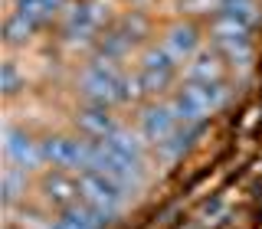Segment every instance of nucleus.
Masks as SVG:
<instances>
[{
	"instance_id": "1",
	"label": "nucleus",
	"mask_w": 262,
	"mask_h": 229,
	"mask_svg": "<svg viewBox=\"0 0 262 229\" xmlns=\"http://www.w3.org/2000/svg\"><path fill=\"white\" fill-rule=\"evenodd\" d=\"M79 92L85 95L89 105H105L108 108V105H128L131 98L141 92V82H138V76L131 79L128 72H121L118 62L98 56V59H92L82 69Z\"/></svg>"
},
{
	"instance_id": "2",
	"label": "nucleus",
	"mask_w": 262,
	"mask_h": 229,
	"mask_svg": "<svg viewBox=\"0 0 262 229\" xmlns=\"http://www.w3.org/2000/svg\"><path fill=\"white\" fill-rule=\"evenodd\" d=\"M180 125H203L210 114H216L226 105V85L223 82H187L170 98Z\"/></svg>"
},
{
	"instance_id": "3",
	"label": "nucleus",
	"mask_w": 262,
	"mask_h": 229,
	"mask_svg": "<svg viewBox=\"0 0 262 229\" xmlns=\"http://www.w3.org/2000/svg\"><path fill=\"white\" fill-rule=\"evenodd\" d=\"M76 180H79L82 203L92 207L98 216H105V219H115L121 210L128 207V200H131V190H125L118 180L98 174V170H79Z\"/></svg>"
},
{
	"instance_id": "4",
	"label": "nucleus",
	"mask_w": 262,
	"mask_h": 229,
	"mask_svg": "<svg viewBox=\"0 0 262 229\" xmlns=\"http://www.w3.org/2000/svg\"><path fill=\"white\" fill-rule=\"evenodd\" d=\"M89 170H98V174L118 180L125 190H141L144 187V164H135L128 157H118V154H112L105 144L92 141V161H89Z\"/></svg>"
},
{
	"instance_id": "5",
	"label": "nucleus",
	"mask_w": 262,
	"mask_h": 229,
	"mask_svg": "<svg viewBox=\"0 0 262 229\" xmlns=\"http://www.w3.org/2000/svg\"><path fill=\"white\" fill-rule=\"evenodd\" d=\"M43 144V161L56 170H89L92 161V141H79V138H46Z\"/></svg>"
},
{
	"instance_id": "6",
	"label": "nucleus",
	"mask_w": 262,
	"mask_h": 229,
	"mask_svg": "<svg viewBox=\"0 0 262 229\" xmlns=\"http://www.w3.org/2000/svg\"><path fill=\"white\" fill-rule=\"evenodd\" d=\"M4 157H7V164H13V167L27 170V174L46 164V161H43V144L33 141L27 131L10 128V125L4 128Z\"/></svg>"
},
{
	"instance_id": "7",
	"label": "nucleus",
	"mask_w": 262,
	"mask_h": 229,
	"mask_svg": "<svg viewBox=\"0 0 262 229\" xmlns=\"http://www.w3.org/2000/svg\"><path fill=\"white\" fill-rule=\"evenodd\" d=\"M177 128H180V121H177V111H174V105H170V102L144 105L141 114H138V131H141L144 141L154 144V147H158L164 138H170Z\"/></svg>"
},
{
	"instance_id": "8",
	"label": "nucleus",
	"mask_w": 262,
	"mask_h": 229,
	"mask_svg": "<svg viewBox=\"0 0 262 229\" xmlns=\"http://www.w3.org/2000/svg\"><path fill=\"white\" fill-rule=\"evenodd\" d=\"M161 46L167 49L177 62H190L193 56L200 53V33H196V27H190V23H174V27L164 33Z\"/></svg>"
},
{
	"instance_id": "9",
	"label": "nucleus",
	"mask_w": 262,
	"mask_h": 229,
	"mask_svg": "<svg viewBox=\"0 0 262 229\" xmlns=\"http://www.w3.org/2000/svg\"><path fill=\"white\" fill-rule=\"evenodd\" d=\"M98 144H105L112 154H118V157H128V161H135V164H144V147H147V141H144L141 131H131L125 125H118L108 138H105V141H98Z\"/></svg>"
},
{
	"instance_id": "10",
	"label": "nucleus",
	"mask_w": 262,
	"mask_h": 229,
	"mask_svg": "<svg viewBox=\"0 0 262 229\" xmlns=\"http://www.w3.org/2000/svg\"><path fill=\"white\" fill-rule=\"evenodd\" d=\"M76 125L85 138H92V141H105V138L112 134L115 128H118V121L108 114V108L105 105H89L85 111L76 114Z\"/></svg>"
},
{
	"instance_id": "11",
	"label": "nucleus",
	"mask_w": 262,
	"mask_h": 229,
	"mask_svg": "<svg viewBox=\"0 0 262 229\" xmlns=\"http://www.w3.org/2000/svg\"><path fill=\"white\" fill-rule=\"evenodd\" d=\"M43 193L49 203H56V207H76L79 200V180L66 177V170H53L46 180H43Z\"/></svg>"
},
{
	"instance_id": "12",
	"label": "nucleus",
	"mask_w": 262,
	"mask_h": 229,
	"mask_svg": "<svg viewBox=\"0 0 262 229\" xmlns=\"http://www.w3.org/2000/svg\"><path fill=\"white\" fill-rule=\"evenodd\" d=\"M98 27V10L92 4H79L72 10H66V36L76 43V39H89Z\"/></svg>"
},
{
	"instance_id": "13",
	"label": "nucleus",
	"mask_w": 262,
	"mask_h": 229,
	"mask_svg": "<svg viewBox=\"0 0 262 229\" xmlns=\"http://www.w3.org/2000/svg\"><path fill=\"white\" fill-rule=\"evenodd\" d=\"M105 223H108V219L98 216L92 207L82 203V207H69L53 226H46V229H105Z\"/></svg>"
},
{
	"instance_id": "14",
	"label": "nucleus",
	"mask_w": 262,
	"mask_h": 229,
	"mask_svg": "<svg viewBox=\"0 0 262 229\" xmlns=\"http://www.w3.org/2000/svg\"><path fill=\"white\" fill-rule=\"evenodd\" d=\"M203 125H180L170 138H164V141L158 144V154L164 161H177V157H184L187 151H190V144H193V134L200 131Z\"/></svg>"
},
{
	"instance_id": "15",
	"label": "nucleus",
	"mask_w": 262,
	"mask_h": 229,
	"mask_svg": "<svg viewBox=\"0 0 262 229\" xmlns=\"http://www.w3.org/2000/svg\"><path fill=\"white\" fill-rule=\"evenodd\" d=\"M62 7H66V0H16V10L13 13H20L23 20H30L33 27H39V23L53 20Z\"/></svg>"
},
{
	"instance_id": "16",
	"label": "nucleus",
	"mask_w": 262,
	"mask_h": 229,
	"mask_svg": "<svg viewBox=\"0 0 262 229\" xmlns=\"http://www.w3.org/2000/svg\"><path fill=\"white\" fill-rule=\"evenodd\" d=\"M223 65L213 53H196L193 62H187V82H220Z\"/></svg>"
},
{
	"instance_id": "17",
	"label": "nucleus",
	"mask_w": 262,
	"mask_h": 229,
	"mask_svg": "<svg viewBox=\"0 0 262 229\" xmlns=\"http://www.w3.org/2000/svg\"><path fill=\"white\" fill-rule=\"evenodd\" d=\"M216 16H229V20H239L246 27H252L259 20V4L256 0H220Z\"/></svg>"
},
{
	"instance_id": "18",
	"label": "nucleus",
	"mask_w": 262,
	"mask_h": 229,
	"mask_svg": "<svg viewBox=\"0 0 262 229\" xmlns=\"http://www.w3.org/2000/svg\"><path fill=\"white\" fill-rule=\"evenodd\" d=\"M177 65H180V62H177L164 46H151V49L141 56V69H144V72H164V76H174Z\"/></svg>"
},
{
	"instance_id": "19",
	"label": "nucleus",
	"mask_w": 262,
	"mask_h": 229,
	"mask_svg": "<svg viewBox=\"0 0 262 229\" xmlns=\"http://www.w3.org/2000/svg\"><path fill=\"white\" fill-rule=\"evenodd\" d=\"M23 193H27V170L7 164V170H4V203H7V207H13Z\"/></svg>"
},
{
	"instance_id": "20",
	"label": "nucleus",
	"mask_w": 262,
	"mask_h": 229,
	"mask_svg": "<svg viewBox=\"0 0 262 229\" xmlns=\"http://www.w3.org/2000/svg\"><path fill=\"white\" fill-rule=\"evenodd\" d=\"M33 30H36V27H33L30 20H23L20 13H10L7 23H4V39L10 46H20V43H27V39L33 36Z\"/></svg>"
},
{
	"instance_id": "21",
	"label": "nucleus",
	"mask_w": 262,
	"mask_h": 229,
	"mask_svg": "<svg viewBox=\"0 0 262 229\" xmlns=\"http://www.w3.org/2000/svg\"><path fill=\"white\" fill-rule=\"evenodd\" d=\"M0 88H4L7 98H13L23 88V76L16 72V62H4V65H0Z\"/></svg>"
},
{
	"instance_id": "22",
	"label": "nucleus",
	"mask_w": 262,
	"mask_h": 229,
	"mask_svg": "<svg viewBox=\"0 0 262 229\" xmlns=\"http://www.w3.org/2000/svg\"><path fill=\"white\" fill-rule=\"evenodd\" d=\"M184 4H190V7H200V10H203V7H210L213 0H184ZM216 4H220V0H216Z\"/></svg>"
}]
</instances>
